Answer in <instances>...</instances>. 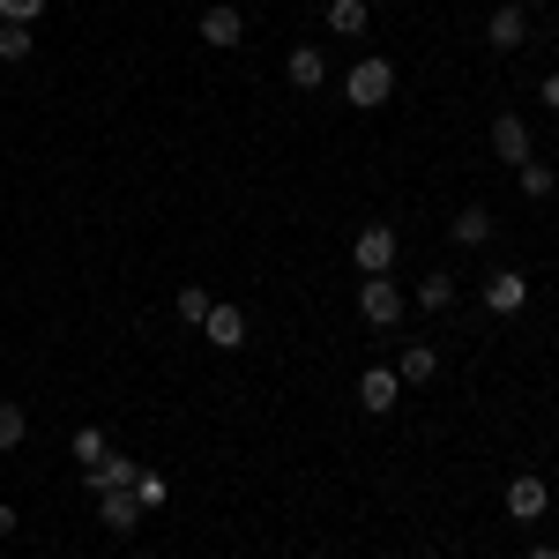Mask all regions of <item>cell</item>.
I'll return each instance as SVG.
<instances>
[{
    "mask_svg": "<svg viewBox=\"0 0 559 559\" xmlns=\"http://www.w3.org/2000/svg\"><path fill=\"white\" fill-rule=\"evenodd\" d=\"M344 97L358 105V112L388 105V97H395V68H388V60H358V68L344 75Z\"/></svg>",
    "mask_w": 559,
    "mask_h": 559,
    "instance_id": "cell-1",
    "label": "cell"
},
{
    "mask_svg": "<svg viewBox=\"0 0 559 559\" xmlns=\"http://www.w3.org/2000/svg\"><path fill=\"white\" fill-rule=\"evenodd\" d=\"M358 313H366L373 329H395V321H403V292H395L388 276H366V284H358Z\"/></svg>",
    "mask_w": 559,
    "mask_h": 559,
    "instance_id": "cell-2",
    "label": "cell"
},
{
    "mask_svg": "<svg viewBox=\"0 0 559 559\" xmlns=\"http://www.w3.org/2000/svg\"><path fill=\"white\" fill-rule=\"evenodd\" d=\"M350 254H358V276H388V269H395V231H388V224H366Z\"/></svg>",
    "mask_w": 559,
    "mask_h": 559,
    "instance_id": "cell-3",
    "label": "cell"
},
{
    "mask_svg": "<svg viewBox=\"0 0 559 559\" xmlns=\"http://www.w3.org/2000/svg\"><path fill=\"white\" fill-rule=\"evenodd\" d=\"M545 508H552V492H545V477H530V471H522L515 485H508V515H515V522H537Z\"/></svg>",
    "mask_w": 559,
    "mask_h": 559,
    "instance_id": "cell-4",
    "label": "cell"
},
{
    "mask_svg": "<svg viewBox=\"0 0 559 559\" xmlns=\"http://www.w3.org/2000/svg\"><path fill=\"white\" fill-rule=\"evenodd\" d=\"M395 395H403V381H395V373H381V366H373V373H358V403H366L373 418H388V411H395Z\"/></svg>",
    "mask_w": 559,
    "mask_h": 559,
    "instance_id": "cell-5",
    "label": "cell"
},
{
    "mask_svg": "<svg viewBox=\"0 0 559 559\" xmlns=\"http://www.w3.org/2000/svg\"><path fill=\"white\" fill-rule=\"evenodd\" d=\"M202 329H210L216 350H239V344H247V313H239V306H210V321H202Z\"/></svg>",
    "mask_w": 559,
    "mask_h": 559,
    "instance_id": "cell-6",
    "label": "cell"
},
{
    "mask_svg": "<svg viewBox=\"0 0 559 559\" xmlns=\"http://www.w3.org/2000/svg\"><path fill=\"white\" fill-rule=\"evenodd\" d=\"M284 75H292V90H321V83H329V60H321V45H299V52L284 60Z\"/></svg>",
    "mask_w": 559,
    "mask_h": 559,
    "instance_id": "cell-7",
    "label": "cell"
},
{
    "mask_svg": "<svg viewBox=\"0 0 559 559\" xmlns=\"http://www.w3.org/2000/svg\"><path fill=\"white\" fill-rule=\"evenodd\" d=\"M492 150H500L508 165H530V128H522L515 112H500V120H492Z\"/></svg>",
    "mask_w": 559,
    "mask_h": 559,
    "instance_id": "cell-8",
    "label": "cell"
},
{
    "mask_svg": "<svg viewBox=\"0 0 559 559\" xmlns=\"http://www.w3.org/2000/svg\"><path fill=\"white\" fill-rule=\"evenodd\" d=\"M97 522H105V530H120V537H128L134 522H142V500H134V492H97Z\"/></svg>",
    "mask_w": 559,
    "mask_h": 559,
    "instance_id": "cell-9",
    "label": "cell"
},
{
    "mask_svg": "<svg viewBox=\"0 0 559 559\" xmlns=\"http://www.w3.org/2000/svg\"><path fill=\"white\" fill-rule=\"evenodd\" d=\"M202 38L210 45H239L247 38V15H239V8H210V15H202Z\"/></svg>",
    "mask_w": 559,
    "mask_h": 559,
    "instance_id": "cell-10",
    "label": "cell"
},
{
    "mask_svg": "<svg viewBox=\"0 0 559 559\" xmlns=\"http://www.w3.org/2000/svg\"><path fill=\"white\" fill-rule=\"evenodd\" d=\"M485 38L500 45V52H515V45L530 38V15H522V8H500V15H492V23H485Z\"/></svg>",
    "mask_w": 559,
    "mask_h": 559,
    "instance_id": "cell-11",
    "label": "cell"
},
{
    "mask_svg": "<svg viewBox=\"0 0 559 559\" xmlns=\"http://www.w3.org/2000/svg\"><path fill=\"white\" fill-rule=\"evenodd\" d=\"M522 299H530V284H522L515 269H500V276H492V284H485V306H492V313H515Z\"/></svg>",
    "mask_w": 559,
    "mask_h": 559,
    "instance_id": "cell-12",
    "label": "cell"
},
{
    "mask_svg": "<svg viewBox=\"0 0 559 559\" xmlns=\"http://www.w3.org/2000/svg\"><path fill=\"white\" fill-rule=\"evenodd\" d=\"M134 471H142V463H128V455H105V463H90V485H97V492H128Z\"/></svg>",
    "mask_w": 559,
    "mask_h": 559,
    "instance_id": "cell-13",
    "label": "cell"
},
{
    "mask_svg": "<svg viewBox=\"0 0 559 559\" xmlns=\"http://www.w3.org/2000/svg\"><path fill=\"white\" fill-rule=\"evenodd\" d=\"M366 23H373V15H366V0H329V31H336V38H358Z\"/></svg>",
    "mask_w": 559,
    "mask_h": 559,
    "instance_id": "cell-14",
    "label": "cell"
},
{
    "mask_svg": "<svg viewBox=\"0 0 559 559\" xmlns=\"http://www.w3.org/2000/svg\"><path fill=\"white\" fill-rule=\"evenodd\" d=\"M432 373H440V358H432L426 344H411V350H403V366H395V381H411V388H426Z\"/></svg>",
    "mask_w": 559,
    "mask_h": 559,
    "instance_id": "cell-15",
    "label": "cell"
},
{
    "mask_svg": "<svg viewBox=\"0 0 559 559\" xmlns=\"http://www.w3.org/2000/svg\"><path fill=\"white\" fill-rule=\"evenodd\" d=\"M515 179H522V194H530V202H545V194L559 187V179H552V165H537V157H530V165H515Z\"/></svg>",
    "mask_w": 559,
    "mask_h": 559,
    "instance_id": "cell-16",
    "label": "cell"
},
{
    "mask_svg": "<svg viewBox=\"0 0 559 559\" xmlns=\"http://www.w3.org/2000/svg\"><path fill=\"white\" fill-rule=\"evenodd\" d=\"M485 239H492V216H485V210L455 216V247H485Z\"/></svg>",
    "mask_w": 559,
    "mask_h": 559,
    "instance_id": "cell-17",
    "label": "cell"
},
{
    "mask_svg": "<svg viewBox=\"0 0 559 559\" xmlns=\"http://www.w3.org/2000/svg\"><path fill=\"white\" fill-rule=\"evenodd\" d=\"M418 306H426V313H448V306H455V276H426V284H418Z\"/></svg>",
    "mask_w": 559,
    "mask_h": 559,
    "instance_id": "cell-18",
    "label": "cell"
},
{
    "mask_svg": "<svg viewBox=\"0 0 559 559\" xmlns=\"http://www.w3.org/2000/svg\"><path fill=\"white\" fill-rule=\"evenodd\" d=\"M128 492L142 500V508H165V500H173V485H165L157 471H134V485H128Z\"/></svg>",
    "mask_w": 559,
    "mask_h": 559,
    "instance_id": "cell-19",
    "label": "cell"
},
{
    "mask_svg": "<svg viewBox=\"0 0 559 559\" xmlns=\"http://www.w3.org/2000/svg\"><path fill=\"white\" fill-rule=\"evenodd\" d=\"M23 432H31L23 403H0V455H8V448H23Z\"/></svg>",
    "mask_w": 559,
    "mask_h": 559,
    "instance_id": "cell-20",
    "label": "cell"
},
{
    "mask_svg": "<svg viewBox=\"0 0 559 559\" xmlns=\"http://www.w3.org/2000/svg\"><path fill=\"white\" fill-rule=\"evenodd\" d=\"M31 52H38L31 23H8V31H0V60H31Z\"/></svg>",
    "mask_w": 559,
    "mask_h": 559,
    "instance_id": "cell-21",
    "label": "cell"
},
{
    "mask_svg": "<svg viewBox=\"0 0 559 559\" xmlns=\"http://www.w3.org/2000/svg\"><path fill=\"white\" fill-rule=\"evenodd\" d=\"M210 292H202V284H187V292H179V321H210Z\"/></svg>",
    "mask_w": 559,
    "mask_h": 559,
    "instance_id": "cell-22",
    "label": "cell"
},
{
    "mask_svg": "<svg viewBox=\"0 0 559 559\" xmlns=\"http://www.w3.org/2000/svg\"><path fill=\"white\" fill-rule=\"evenodd\" d=\"M75 463H105V432H97V426L75 432Z\"/></svg>",
    "mask_w": 559,
    "mask_h": 559,
    "instance_id": "cell-23",
    "label": "cell"
},
{
    "mask_svg": "<svg viewBox=\"0 0 559 559\" xmlns=\"http://www.w3.org/2000/svg\"><path fill=\"white\" fill-rule=\"evenodd\" d=\"M38 8H45V0H0V15H8V23H38Z\"/></svg>",
    "mask_w": 559,
    "mask_h": 559,
    "instance_id": "cell-24",
    "label": "cell"
},
{
    "mask_svg": "<svg viewBox=\"0 0 559 559\" xmlns=\"http://www.w3.org/2000/svg\"><path fill=\"white\" fill-rule=\"evenodd\" d=\"M0 537H15V508L8 500H0Z\"/></svg>",
    "mask_w": 559,
    "mask_h": 559,
    "instance_id": "cell-25",
    "label": "cell"
},
{
    "mask_svg": "<svg viewBox=\"0 0 559 559\" xmlns=\"http://www.w3.org/2000/svg\"><path fill=\"white\" fill-rule=\"evenodd\" d=\"M530 559H559V545H530Z\"/></svg>",
    "mask_w": 559,
    "mask_h": 559,
    "instance_id": "cell-26",
    "label": "cell"
},
{
    "mask_svg": "<svg viewBox=\"0 0 559 559\" xmlns=\"http://www.w3.org/2000/svg\"><path fill=\"white\" fill-rule=\"evenodd\" d=\"M545 105H552V112H559V75H552V83H545Z\"/></svg>",
    "mask_w": 559,
    "mask_h": 559,
    "instance_id": "cell-27",
    "label": "cell"
},
{
    "mask_svg": "<svg viewBox=\"0 0 559 559\" xmlns=\"http://www.w3.org/2000/svg\"><path fill=\"white\" fill-rule=\"evenodd\" d=\"M515 8H522V15H530V8H545V0H515Z\"/></svg>",
    "mask_w": 559,
    "mask_h": 559,
    "instance_id": "cell-28",
    "label": "cell"
},
{
    "mask_svg": "<svg viewBox=\"0 0 559 559\" xmlns=\"http://www.w3.org/2000/svg\"><path fill=\"white\" fill-rule=\"evenodd\" d=\"M418 559H440V552H418Z\"/></svg>",
    "mask_w": 559,
    "mask_h": 559,
    "instance_id": "cell-29",
    "label": "cell"
}]
</instances>
